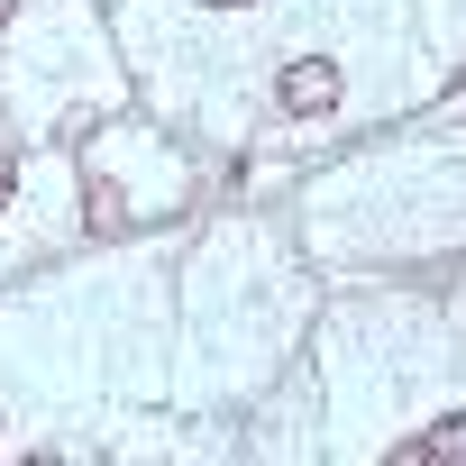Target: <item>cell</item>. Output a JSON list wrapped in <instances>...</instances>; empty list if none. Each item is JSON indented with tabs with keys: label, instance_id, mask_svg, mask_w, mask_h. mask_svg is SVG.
Wrapping results in <instances>:
<instances>
[{
	"label": "cell",
	"instance_id": "cell-4",
	"mask_svg": "<svg viewBox=\"0 0 466 466\" xmlns=\"http://www.w3.org/2000/svg\"><path fill=\"white\" fill-rule=\"evenodd\" d=\"M0 10H10V0H0Z\"/></svg>",
	"mask_w": 466,
	"mask_h": 466
},
{
	"label": "cell",
	"instance_id": "cell-1",
	"mask_svg": "<svg viewBox=\"0 0 466 466\" xmlns=\"http://www.w3.org/2000/svg\"><path fill=\"white\" fill-rule=\"evenodd\" d=\"M339 92H348V83H339V65H329V56H302V65H284V74H275V101H284L293 119L339 110Z\"/></svg>",
	"mask_w": 466,
	"mask_h": 466
},
{
	"label": "cell",
	"instance_id": "cell-3",
	"mask_svg": "<svg viewBox=\"0 0 466 466\" xmlns=\"http://www.w3.org/2000/svg\"><path fill=\"white\" fill-rule=\"evenodd\" d=\"M201 10H248V0H201Z\"/></svg>",
	"mask_w": 466,
	"mask_h": 466
},
{
	"label": "cell",
	"instance_id": "cell-2",
	"mask_svg": "<svg viewBox=\"0 0 466 466\" xmlns=\"http://www.w3.org/2000/svg\"><path fill=\"white\" fill-rule=\"evenodd\" d=\"M10 192H19V165H10V156H0V210H10Z\"/></svg>",
	"mask_w": 466,
	"mask_h": 466
}]
</instances>
